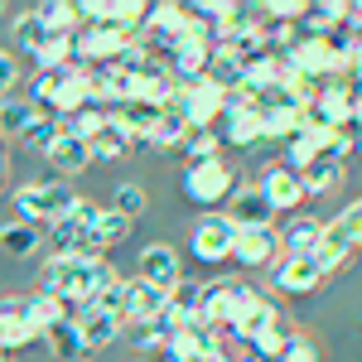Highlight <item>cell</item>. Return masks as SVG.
Wrapping results in <instances>:
<instances>
[{"instance_id": "1", "label": "cell", "mask_w": 362, "mask_h": 362, "mask_svg": "<svg viewBox=\"0 0 362 362\" xmlns=\"http://www.w3.org/2000/svg\"><path fill=\"white\" fill-rule=\"evenodd\" d=\"M102 261L107 256H49L44 261V290L49 295H58L63 305L73 309H87L92 300H97V271H102Z\"/></svg>"}, {"instance_id": "2", "label": "cell", "mask_w": 362, "mask_h": 362, "mask_svg": "<svg viewBox=\"0 0 362 362\" xmlns=\"http://www.w3.org/2000/svg\"><path fill=\"white\" fill-rule=\"evenodd\" d=\"M15 208H20V223H29V227L49 223V227H54L58 218H68V213L78 208V189H73L68 179H44V184H25V189L15 194Z\"/></svg>"}, {"instance_id": "3", "label": "cell", "mask_w": 362, "mask_h": 362, "mask_svg": "<svg viewBox=\"0 0 362 362\" xmlns=\"http://www.w3.org/2000/svg\"><path fill=\"white\" fill-rule=\"evenodd\" d=\"M97 218H102V208H97L92 198H78V208L49 227V247H54V256H92V261L107 256V251L97 247V237H92Z\"/></svg>"}, {"instance_id": "4", "label": "cell", "mask_w": 362, "mask_h": 362, "mask_svg": "<svg viewBox=\"0 0 362 362\" xmlns=\"http://www.w3.org/2000/svg\"><path fill=\"white\" fill-rule=\"evenodd\" d=\"M169 107L189 121V131H213L227 116V92L213 83V78H203V83H194V87H179Z\"/></svg>"}, {"instance_id": "5", "label": "cell", "mask_w": 362, "mask_h": 362, "mask_svg": "<svg viewBox=\"0 0 362 362\" xmlns=\"http://www.w3.org/2000/svg\"><path fill=\"white\" fill-rule=\"evenodd\" d=\"M179 189H184V198H189V203H198V208H223L227 198L237 194V184H232V169H227L223 160L189 165L184 174H179Z\"/></svg>"}, {"instance_id": "6", "label": "cell", "mask_w": 362, "mask_h": 362, "mask_svg": "<svg viewBox=\"0 0 362 362\" xmlns=\"http://www.w3.org/2000/svg\"><path fill=\"white\" fill-rule=\"evenodd\" d=\"M247 295H251L247 280H213V285H203V300H198V324H208V329L227 334L232 314L247 305Z\"/></svg>"}, {"instance_id": "7", "label": "cell", "mask_w": 362, "mask_h": 362, "mask_svg": "<svg viewBox=\"0 0 362 362\" xmlns=\"http://www.w3.org/2000/svg\"><path fill=\"white\" fill-rule=\"evenodd\" d=\"M78 15H83V25H102V29H116V34L131 39V34L145 25L150 5H145V0H83Z\"/></svg>"}, {"instance_id": "8", "label": "cell", "mask_w": 362, "mask_h": 362, "mask_svg": "<svg viewBox=\"0 0 362 362\" xmlns=\"http://www.w3.org/2000/svg\"><path fill=\"white\" fill-rule=\"evenodd\" d=\"M305 116H309V126H319V131H343V126H353V87L343 83V78L324 83Z\"/></svg>"}, {"instance_id": "9", "label": "cell", "mask_w": 362, "mask_h": 362, "mask_svg": "<svg viewBox=\"0 0 362 362\" xmlns=\"http://www.w3.org/2000/svg\"><path fill=\"white\" fill-rule=\"evenodd\" d=\"M261 194H266V203H271V213H300L305 208V179L295 174V169H285V165H261V184H256Z\"/></svg>"}, {"instance_id": "10", "label": "cell", "mask_w": 362, "mask_h": 362, "mask_svg": "<svg viewBox=\"0 0 362 362\" xmlns=\"http://www.w3.org/2000/svg\"><path fill=\"white\" fill-rule=\"evenodd\" d=\"M232 242H237V227L227 223L223 213H208V218H198L194 223V256L203 266H218L232 256Z\"/></svg>"}, {"instance_id": "11", "label": "cell", "mask_w": 362, "mask_h": 362, "mask_svg": "<svg viewBox=\"0 0 362 362\" xmlns=\"http://www.w3.org/2000/svg\"><path fill=\"white\" fill-rule=\"evenodd\" d=\"M280 324V305L271 295H261V290H251L247 305L232 314V324H227V338H237V343H251V338L261 334V329H271Z\"/></svg>"}, {"instance_id": "12", "label": "cell", "mask_w": 362, "mask_h": 362, "mask_svg": "<svg viewBox=\"0 0 362 362\" xmlns=\"http://www.w3.org/2000/svg\"><path fill=\"white\" fill-rule=\"evenodd\" d=\"M232 261L237 266H276L280 261V232L276 227H251V232H237V242H232Z\"/></svg>"}, {"instance_id": "13", "label": "cell", "mask_w": 362, "mask_h": 362, "mask_svg": "<svg viewBox=\"0 0 362 362\" xmlns=\"http://www.w3.org/2000/svg\"><path fill=\"white\" fill-rule=\"evenodd\" d=\"M271 276H276V290H285V295H314L329 280L314 256H280L276 266H271Z\"/></svg>"}, {"instance_id": "14", "label": "cell", "mask_w": 362, "mask_h": 362, "mask_svg": "<svg viewBox=\"0 0 362 362\" xmlns=\"http://www.w3.org/2000/svg\"><path fill=\"white\" fill-rule=\"evenodd\" d=\"M169 309V290L150 285V280H126V324H160V314Z\"/></svg>"}, {"instance_id": "15", "label": "cell", "mask_w": 362, "mask_h": 362, "mask_svg": "<svg viewBox=\"0 0 362 362\" xmlns=\"http://www.w3.org/2000/svg\"><path fill=\"white\" fill-rule=\"evenodd\" d=\"M227 223L237 227V232H251V227H276V213H271V203L266 194L251 184V189H237V194L227 198Z\"/></svg>"}, {"instance_id": "16", "label": "cell", "mask_w": 362, "mask_h": 362, "mask_svg": "<svg viewBox=\"0 0 362 362\" xmlns=\"http://www.w3.org/2000/svg\"><path fill=\"white\" fill-rule=\"evenodd\" d=\"M319 247L338 251V256H358V247H362V198L348 203L334 223H324V242H319Z\"/></svg>"}, {"instance_id": "17", "label": "cell", "mask_w": 362, "mask_h": 362, "mask_svg": "<svg viewBox=\"0 0 362 362\" xmlns=\"http://www.w3.org/2000/svg\"><path fill=\"white\" fill-rule=\"evenodd\" d=\"M140 280H150V285H160V290H174L184 271H179V251L169 247V242H150V247L140 251Z\"/></svg>"}, {"instance_id": "18", "label": "cell", "mask_w": 362, "mask_h": 362, "mask_svg": "<svg viewBox=\"0 0 362 362\" xmlns=\"http://www.w3.org/2000/svg\"><path fill=\"white\" fill-rule=\"evenodd\" d=\"M73 324H78V338L87 343V353H97V348H112L116 338H121V319L116 314H107V309L87 305L73 314Z\"/></svg>"}, {"instance_id": "19", "label": "cell", "mask_w": 362, "mask_h": 362, "mask_svg": "<svg viewBox=\"0 0 362 362\" xmlns=\"http://www.w3.org/2000/svg\"><path fill=\"white\" fill-rule=\"evenodd\" d=\"M300 29H305L309 39H329V34H343V29H348V0H309Z\"/></svg>"}, {"instance_id": "20", "label": "cell", "mask_w": 362, "mask_h": 362, "mask_svg": "<svg viewBox=\"0 0 362 362\" xmlns=\"http://www.w3.org/2000/svg\"><path fill=\"white\" fill-rule=\"evenodd\" d=\"M319 242H324V223H319V218L295 213L290 223L280 227V256H314Z\"/></svg>"}, {"instance_id": "21", "label": "cell", "mask_w": 362, "mask_h": 362, "mask_svg": "<svg viewBox=\"0 0 362 362\" xmlns=\"http://www.w3.org/2000/svg\"><path fill=\"white\" fill-rule=\"evenodd\" d=\"M20 305H25V319L34 324V334H39V338L54 334L58 324H68V319H73V309L63 305L58 295H49V290H34V295H29V300H20Z\"/></svg>"}, {"instance_id": "22", "label": "cell", "mask_w": 362, "mask_h": 362, "mask_svg": "<svg viewBox=\"0 0 362 362\" xmlns=\"http://www.w3.org/2000/svg\"><path fill=\"white\" fill-rule=\"evenodd\" d=\"M34 324L25 319V305L20 300H0V353H20L34 343Z\"/></svg>"}, {"instance_id": "23", "label": "cell", "mask_w": 362, "mask_h": 362, "mask_svg": "<svg viewBox=\"0 0 362 362\" xmlns=\"http://www.w3.org/2000/svg\"><path fill=\"white\" fill-rule=\"evenodd\" d=\"M256 140H266V126H261V107H242V112L223 116V145H237L247 150Z\"/></svg>"}, {"instance_id": "24", "label": "cell", "mask_w": 362, "mask_h": 362, "mask_svg": "<svg viewBox=\"0 0 362 362\" xmlns=\"http://www.w3.org/2000/svg\"><path fill=\"white\" fill-rule=\"evenodd\" d=\"M44 160L54 165L58 179H68V174H83V169L92 165V145H87V140H78V136H58L54 150H49Z\"/></svg>"}, {"instance_id": "25", "label": "cell", "mask_w": 362, "mask_h": 362, "mask_svg": "<svg viewBox=\"0 0 362 362\" xmlns=\"http://www.w3.org/2000/svg\"><path fill=\"white\" fill-rule=\"evenodd\" d=\"M34 116H39V107H34L29 97H5V102H0V136L25 140V131L34 126Z\"/></svg>"}, {"instance_id": "26", "label": "cell", "mask_w": 362, "mask_h": 362, "mask_svg": "<svg viewBox=\"0 0 362 362\" xmlns=\"http://www.w3.org/2000/svg\"><path fill=\"white\" fill-rule=\"evenodd\" d=\"M184 136H189V121L174 112V107H165V112L155 116V126H150L145 145H155V150H179V145H184Z\"/></svg>"}, {"instance_id": "27", "label": "cell", "mask_w": 362, "mask_h": 362, "mask_svg": "<svg viewBox=\"0 0 362 362\" xmlns=\"http://www.w3.org/2000/svg\"><path fill=\"white\" fill-rule=\"evenodd\" d=\"M39 10V20L49 34H78L83 29V15H78V5L73 0H44V5H34Z\"/></svg>"}, {"instance_id": "28", "label": "cell", "mask_w": 362, "mask_h": 362, "mask_svg": "<svg viewBox=\"0 0 362 362\" xmlns=\"http://www.w3.org/2000/svg\"><path fill=\"white\" fill-rule=\"evenodd\" d=\"M10 34H15V49L20 54H39V44L49 39V29H44V20H39V10H20L15 20H10Z\"/></svg>"}, {"instance_id": "29", "label": "cell", "mask_w": 362, "mask_h": 362, "mask_svg": "<svg viewBox=\"0 0 362 362\" xmlns=\"http://www.w3.org/2000/svg\"><path fill=\"white\" fill-rule=\"evenodd\" d=\"M44 343H49V353H54L58 362H83L87 358V343L78 338V324H73V319L58 324L54 334H44Z\"/></svg>"}, {"instance_id": "30", "label": "cell", "mask_w": 362, "mask_h": 362, "mask_svg": "<svg viewBox=\"0 0 362 362\" xmlns=\"http://www.w3.org/2000/svg\"><path fill=\"white\" fill-rule=\"evenodd\" d=\"M87 145H92V160H121V155L131 150V136H126V131L112 121V112H107V126L87 140Z\"/></svg>"}, {"instance_id": "31", "label": "cell", "mask_w": 362, "mask_h": 362, "mask_svg": "<svg viewBox=\"0 0 362 362\" xmlns=\"http://www.w3.org/2000/svg\"><path fill=\"white\" fill-rule=\"evenodd\" d=\"M300 179H305V194H309V198H314V194H334L338 179H343V165L319 155V160H314L309 169H300Z\"/></svg>"}, {"instance_id": "32", "label": "cell", "mask_w": 362, "mask_h": 362, "mask_svg": "<svg viewBox=\"0 0 362 362\" xmlns=\"http://www.w3.org/2000/svg\"><path fill=\"white\" fill-rule=\"evenodd\" d=\"M290 338H295V329H290V324L280 319V324H271V329H261V334L251 338L247 348H251V358H261V362H276L280 353H285V343H290Z\"/></svg>"}, {"instance_id": "33", "label": "cell", "mask_w": 362, "mask_h": 362, "mask_svg": "<svg viewBox=\"0 0 362 362\" xmlns=\"http://www.w3.org/2000/svg\"><path fill=\"white\" fill-rule=\"evenodd\" d=\"M39 227H29V223H5L0 227V251L5 256H34L39 251Z\"/></svg>"}, {"instance_id": "34", "label": "cell", "mask_w": 362, "mask_h": 362, "mask_svg": "<svg viewBox=\"0 0 362 362\" xmlns=\"http://www.w3.org/2000/svg\"><path fill=\"white\" fill-rule=\"evenodd\" d=\"M179 150L189 155V165H208V160H223V136L218 131H189Z\"/></svg>"}, {"instance_id": "35", "label": "cell", "mask_w": 362, "mask_h": 362, "mask_svg": "<svg viewBox=\"0 0 362 362\" xmlns=\"http://www.w3.org/2000/svg\"><path fill=\"white\" fill-rule=\"evenodd\" d=\"M58 126H63V136H78V140H92V136H97V131H102V126H107V107H92V102H87L83 112L63 116V121H58Z\"/></svg>"}, {"instance_id": "36", "label": "cell", "mask_w": 362, "mask_h": 362, "mask_svg": "<svg viewBox=\"0 0 362 362\" xmlns=\"http://www.w3.org/2000/svg\"><path fill=\"white\" fill-rule=\"evenodd\" d=\"M131 218H121V213H112V208H102V218H97V227H92V237H97V247L102 251H112V247H121L126 237H131Z\"/></svg>"}, {"instance_id": "37", "label": "cell", "mask_w": 362, "mask_h": 362, "mask_svg": "<svg viewBox=\"0 0 362 362\" xmlns=\"http://www.w3.org/2000/svg\"><path fill=\"white\" fill-rule=\"evenodd\" d=\"M58 136H63V126H58V116L39 112V116H34V126L25 131V145H29V150H39V155H49Z\"/></svg>"}, {"instance_id": "38", "label": "cell", "mask_w": 362, "mask_h": 362, "mask_svg": "<svg viewBox=\"0 0 362 362\" xmlns=\"http://www.w3.org/2000/svg\"><path fill=\"white\" fill-rule=\"evenodd\" d=\"M112 213H121V218L136 223L140 213H145V189H140V184H121V189L112 194Z\"/></svg>"}, {"instance_id": "39", "label": "cell", "mask_w": 362, "mask_h": 362, "mask_svg": "<svg viewBox=\"0 0 362 362\" xmlns=\"http://www.w3.org/2000/svg\"><path fill=\"white\" fill-rule=\"evenodd\" d=\"M169 329H160V324H140L136 329V348L140 353H145V358H150V353H155V358H165V348H169Z\"/></svg>"}, {"instance_id": "40", "label": "cell", "mask_w": 362, "mask_h": 362, "mask_svg": "<svg viewBox=\"0 0 362 362\" xmlns=\"http://www.w3.org/2000/svg\"><path fill=\"white\" fill-rule=\"evenodd\" d=\"M276 362H319V348H314L305 334H295L290 343H285V353H280Z\"/></svg>"}, {"instance_id": "41", "label": "cell", "mask_w": 362, "mask_h": 362, "mask_svg": "<svg viewBox=\"0 0 362 362\" xmlns=\"http://www.w3.org/2000/svg\"><path fill=\"white\" fill-rule=\"evenodd\" d=\"M15 83H20V58L10 54V49H0V102L15 92Z\"/></svg>"}, {"instance_id": "42", "label": "cell", "mask_w": 362, "mask_h": 362, "mask_svg": "<svg viewBox=\"0 0 362 362\" xmlns=\"http://www.w3.org/2000/svg\"><path fill=\"white\" fill-rule=\"evenodd\" d=\"M348 29H353V39H362V0L348 5Z\"/></svg>"}, {"instance_id": "43", "label": "cell", "mask_w": 362, "mask_h": 362, "mask_svg": "<svg viewBox=\"0 0 362 362\" xmlns=\"http://www.w3.org/2000/svg\"><path fill=\"white\" fill-rule=\"evenodd\" d=\"M353 131H362V87H353Z\"/></svg>"}, {"instance_id": "44", "label": "cell", "mask_w": 362, "mask_h": 362, "mask_svg": "<svg viewBox=\"0 0 362 362\" xmlns=\"http://www.w3.org/2000/svg\"><path fill=\"white\" fill-rule=\"evenodd\" d=\"M242 362H261V358H251V353H247V358H242Z\"/></svg>"}, {"instance_id": "45", "label": "cell", "mask_w": 362, "mask_h": 362, "mask_svg": "<svg viewBox=\"0 0 362 362\" xmlns=\"http://www.w3.org/2000/svg\"><path fill=\"white\" fill-rule=\"evenodd\" d=\"M203 362H227V358H203Z\"/></svg>"}, {"instance_id": "46", "label": "cell", "mask_w": 362, "mask_h": 362, "mask_svg": "<svg viewBox=\"0 0 362 362\" xmlns=\"http://www.w3.org/2000/svg\"><path fill=\"white\" fill-rule=\"evenodd\" d=\"M136 362H150V358H136Z\"/></svg>"}, {"instance_id": "47", "label": "cell", "mask_w": 362, "mask_h": 362, "mask_svg": "<svg viewBox=\"0 0 362 362\" xmlns=\"http://www.w3.org/2000/svg\"><path fill=\"white\" fill-rule=\"evenodd\" d=\"M0 362H5V353H0Z\"/></svg>"}, {"instance_id": "48", "label": "cell", "mask_w": 362, "mask_h": 362, "mask_svg": "<svg viewBox=\"0 0 362 362\" xmlns=\"http://www.w3.org/2000/svg\"><path fill=\"white\" fill-rule=\"evenodd\" d=\"M0 179H5V174H0Z\"/></svg>"}]
</instances>
